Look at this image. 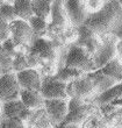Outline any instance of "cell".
<instances>
[{
	"instance_id": "277c9868",
	"label": "cell",
	"mask_w": 122,
	"mask_h": 128,
	"mask_svg": "<svg viewBox=\"0 0 122 128\" xmlns=\"http://www.w3.org/2000/svg\"><path fill=\"white\" fill-rule=\"evenodd\" d=\"M9 33L10 40L13 41L14 46L16 47L17 51H24L27 52L28 49L33 46L35 40L37 37L34 35L30 29L28 22L21 20H14L9 24Z\"/></svg>"
},
{
	"instance_id": "7a4b0ae2",
	"label": "cell",
	"mask_w": 122,
	"mask_h": 128,
	"mask_svg": "<svg viewBox=\"0 0 122 128\" xmlns=\"http://www.w3.org/2000/svg\"><path fill=\"white\" fill-rule=\"evenodd\" d=\"M100 108L93 105L92 102H87L78 99H69V110L66 118L61 126H76L81 127L86 120L91 115L99 112ZM59 126V127H61Z\"/></svg>"
},
{
	"instance_id": "484cf974",
	"label": "cell",
	"mask_w": 122,
	"mask_h": 128,
	"mask_svg": "<svg viewBox=\"0 0 122 128\" xmlns=\"http://www.w3.org/2000/svg\"><path fill=\"white\" fill-rule=\"evenodd\" d=\"M29 69L27 62V57H26V52L24 51H17L15 57L13 58V72L17 74L23 70Z\"/></svg>"
},
{
	"instance_id": "2e32d148",
	"label": "cell",
	"mask_w": 122,
	"mask_h": 128,
	"mask_svg": "<svg viewBox=\"0 0 122 128\" xmlns=\"http://www.w3.org/2000/svg\"><path fill=\"white\" fill-rule=\"evenodd\" d=\"M87 76L92 79L93 84H94L95 88V98L98 96L105 93L106 91H108L109 88H112L113 86H115L118 83L115 80L111 79L109 77L105 76L104 74H101L99 70L92 72V74H87Z\"/></svg>"
},
{
	"instance_id": "8992f818",
	"label": "cell",
	"mask_w": 122,
	"mask_h": 128,
	"mask_svg": "<svg viewBox=\"0 0 122 128\" xmlns=\"http://www.w3.org/2000/svg\"><path fill=\"white\" fill-rule=\"evenodd\" d=\"M118 38L114 35H106L101 36V44L92 56L97 70H100L107 63L115 58V43Z\"/></svg>"
},
{
	"instance_id": "44dd1931",
	"label": "cell",
	"mask_w": 122,
	"mask_h": 128,
	"mask_svg": "<svg viewBox=\"0 0 122 128\" xmlns=\"http://www.w3.org/2000/svg\"><path fill=\"white\" fill-rule=\"evenodd\" d=\"M81 76H84V74L80 72V71L75 70V69H70V68H66V66H62L52 77H49V78L68 84V83L75 80V79L81 77Z\"/></svg>"
},
{
	"instance_id": "f1b7e54d",
	"label": "cell",
	"mask_w": 122,
	"mask_h": 128,
	"mask_svg": "<svg viewBox=\"0 0 122 128\" xmlns=\"http://www.w3.org/2000/svg\"><path fill=\"white\" fill-rule=\"evenodd\" d=\"M0 47H1V49H2L7 55H9L12 58L15 57V55H16V52H17V49H16V47L14 46L13 41L10 40V38L1 42V43H0Z\"/></svg>"
},
{
	"instance_id": "836d02e7",
	"label": "cell",
	"mask_w": 122,
	"mask_h": 128,
	"mask_svg": "<svg viewBox=\"0 0 122 128\" xmlns=\"http://www.w3.org/2000/svg\"><path fill=\"white\" fill-rule=\"evenodd\" d=\"M3 120V116H0V126H1V122H2Z\"/></svg>"
},
{
	"instance_id": "52a82bcc",
	"label": "cell",
	"mask_w": 122,
	"mask_h": 128,
	"mask_svg": "<svg viewBox=\"0 0 122 128\" xmlns=\"http://www.w3.org/2000/svg\"><path fill=\"white\" fill-rule=\"evenodd\" d=\"M69 110V99L44 100V111L50 120L52 127H59L66 118Z\"/></svg>"
},
{
	"instance_id": "9a60e30c",
	"label": "cell",
	"mask_w": 122,
	"mask_h": 128,
	"mask_svg": "<svg viewBox=\"0 0 122 128\" xmlns=\"http://www.w3.org/2000/svg\"><path fill=\"white\" fill-rule=\"evenodd\" d=\"M19 99L30 111H38L44 108V98L42 97L40 91L21 90Z\"/></svg>"
},
{
	"instance_id": "ba28073f",
	"label": "cell",
	"mask_w": 122,
	"mask_h": 128,
	"mask_svg": "<svg viewBox=\"0 0 122 128\" xmlns=\"http://www.w3.org/2000/svg\"><path fill=\"white\" fill-rule=\"evenodd\" d=\"M21 88L14 72L6 74L0 77V100L2 102L17 100L20 98Z\"/></svg>"
},
{
	"instance_id": "603a6c76",
	"label": "cell",
	"mask_w": 122,
	"mask_h": 128,
	"mask_svg": "<svg viewBox=\"0 0 122 128\" xmlns=\"http://www.w3.org/2000/svg\"><path fill=\"white\" fill-rule=\"evenodd\" d=\"M0 16L8 24L13 22L14 20H16L12 1H0Z\"/></svg>"
},
{
	"instance_id": "4316f807",
	"label": "cell",
	"mask_w": 122,
	"mask_h": 128,
	"mask_svg": "<svg viewBox=\"0 0 122 128\" xmlns=\"http://www.w3.org/2000/svg\"><path fill=\"white\" fill-rule=\"evenodd\" d=\"M105 4V0H84V5L87 12V15L97 13Z\"/></svg>"
},
{
	"instance_id": "7402d4cb",
	"label": "cell",
	"mask_w": 122,
	"mask_h": 128,
	"mask_svg": "<svg viewBox=\"0 0 122 128\" xmlns=\"http://www.w3.org/2000/svg\"><path fill=\"white\" fill-rule=\"evenodd\" d=\"M28 24H29V27L30 29L33 30L34 35L36 37H44L45 36V34H47V29H48V22L43 19H41L38 16H33L28 20Z\"/></svg>"
},
{
	"instance_id": "9c48e42d",
	"label": "cell",
	"mask_w": 122,
	"mask_h": 128,
	"mask_svg": "<svg viewBox=\"0 0 122 128\" xmlns=\"http://www.w3.org/2000/svg\"><path fill=\"white\" fill-rule=\"evenodd\" d=\"M73 44L77 47H80L88 55L93 56L101 44V37L93 33L85 24H81L80 27H78V37Z\"/></svg>"
},
{
	"instance_id": "f546056e",
	"label": "cell",
	"mask_w": 122,
	"mask_h": 128,
	"mask_svg": "<svg viewBox=\"0 0 122 128\" xmlns=\"http://www.w3.org/2000/svg\"><path fill=\"white\" fill-rule=\"evenodd\" d=\"M9 37H10L9 24H7L6 21L0 16V43L3 42V41L8 40Z\"/></svg>"
},
{
	"instance_id": "d6986e66",
	"label": "cell",
	"mask_w": 122,
	"mask_h": 128,
	"mask_svg": "<svg viewBox=\"0 0 122 128\" xmlns=\"http://www.w3.org/2000/svg\"><path fill=\"white\" fill-rule=\"evenodd\" d=\"M51 4L52 0H31L33 14L48 22L51 15Z\"/></svg>"
},
{
	"instance_id": "ac0fdd59",
	"label": "cell",
	"mask_w": 122,
	"mask_h": 128,
	"mask_svg": "<svg viewBox=\"0 0 122 128\" xmlns=\"http://www.w3.org/2000/svg\"><path fill=\"white\" fill-rule=\"evenodd\" d=\"M12 2L17 20L28 22V20L34 15L31 8V0H14Z\"/></svg>"
},
{
	"instance_id": "d590c367",
	"label": "cell",
	"mask_w": 122,
	"mask_h": 128,
	"mask_svg": "<svg viewBox=\"0 0 122 128\" xmlns=\"http://www.w3.org/2000/svg\"><path fill=\"white\" fill-rule=\"evenodd\" d=\"M71 128H80V127H76V126H71Z\"/></svg>"
},
{
	"instance_id": "4fadbf2b",
	"label": "cell",
	"mask_w": 122,
	"mask_h": 128,
	"mask_svg": "<svg viewBox=\"0 0 122 128\" xmlns=\"http://www.w3.org/2000/svg\"><path fill=\"white\" fill-rule=\"evenodd\" d=\"M30 110H28L20 99L13 101H8V102H3L2 106V115L3 118H17L21 119L22 121L26 124L28 118L31 114Z\"/></svg>"
},
{
	"instance_id": "7c38bea8",
	"label": "cell",
	"mask_w": 122,
	"mask_h": 128,
	"mask_svg": "<svg viewBox=\"0 0 122 128\" xmlns=\"http://www.w3.org/2000/svg\"><path fill=\"white\" fill-rule=\"evenodd\" d=\"M16 79L20 85L21 90H27V91H41L43 78L37 70L35 69H27L21 72H17Z\"/></svg>"
},
{
	"instance_id": "1f68e13d",
	"label": "cell",
	"mask_w": 122,
	"mask_h": 128,
	"mask_svg": "<svg viewBox=\"0 0 122 128\" xmlns=\"http://www.w3.org/2000/svg\"><path fill=\"white\" fill-rule=\"evenodd\" d=\"M113 35H114L118 40H122V26L118 28V29L115 30V33L113 34Z\"/></svg>"
},
{
	"instance_id": "e575fe53",
	"label": "cell",
	"mask_w": 122,
	"mask_h": 128,
	"mask_svg": "<svg viewBox=\"0 0 122 128\" xmlns=\"http://www.w3.org/2000/svg\"><path fill=\"white\" fill-rule=\"evenodd\" d=\"M119 2H120V5H121V7H122V0H119Z\"/></svg>"
},
{
	"instance_id": "5bb4252c",
	"label": "cell",
	"mask_w": 122,
	"mask_h": 128,
	"mask_svg": "<svg viewBox=\"0 0 122 128\" xmlns=\"http://www.w3.org/2000/svg\"><path fill=\"white\" fill-rule=\"evenodd\" d=\"M99 108L107 124V127L122 128V106H114L108 104Z\"/></svg>"
},
{
	"instance_id": "3957f363",
	"label": "cell",
	"mask_w": 122,
	"mask_h": 128,
	"mask_svg": "<svg viewBox=\"0 0 122 128\" xmlns=\"http://www.w3.org/2000/svg\"><path fill=\"white\" fill-rule=\"evenodd\" d=\"M64 66L78 70L84 74L97 71L91 55H88L84 49L77 47L75 44H70L65 48Z\"/></svg>"
},
{
	"instance_id": "e0dca14e",
	"label": "cell",
	"mask_w": 122,
	"mask_h": 128,
	"mask_svg": "<svg viewBox=\"0 0 122 128\" xmlns=\"http://www.w3.org/2000/svg\"><path fill=\"white\" fill-rule=\"evenodd\" d=\"M122 98V82L116 84L115 86H113L112 88H109L108 91H106L105 93L98 96L97 98H94L93 100L91 101L93 105L98 106V107H101V106H105V105H108L111 102L115 100H119Z\"/></svg>"
},
{
	"instance_id": "30bf717a",
	"label": "cell",
	"mask_w": 122,
	"mask_h": 128,
	"mask_svg": "<svg viewBox=\"0 0 122 128\" xmlns=\"http://www.w3.org/2000/svg\"><path fill=\"white\" fill-rule=\"evenodd\" d=\"M63 6H64L66 16L73 27L78 28L81 24H84L87 18L84 0H66V1H63Z\"/></svg>"
},
{
	"instance_id": "4dcf8cb0",
	"label": "cell",
	"mask_w": 122,
	"mask_h": 128,
	"mask_svg": "<svg viewBox=\"0 0 122 128\" xmlns=\"http://www.w3.org/2000/svg\"><path fill=\"white\" fill-rule=\"evenodd\" d=\"M115 60L122 65V40H118L115 43Z\"/></svg>"
},
{
	"instance_id": "ffe728a7",
	"label": "cell",
	"mask_w": 122,
	"mask_h": 128,
	"mask_svg": "<svg viewBox=\"0 0 122 128\" xmlns=\"http://www.w3.org/2000/svg\"><path fill=\"white\" fill-rule=\"evenodd\" d=\"M100 72L104 74L105 76L109 77L111 79L115 80L118 84L122 82V65L116 61L115 58L111 61L109 63H107L104 68L100 69Z\"/></svg>"
},
{
	"instance_id": "83f0119b",
	"label": "cell",
	"mask_w": 122,
	"mask_h": 128,
	"mask_svg": "<svg viewBox=\"0 0 122 128\" xmlns=\"http://www.w3.org/2000/svg\"><path fill=\"white\" fill-rule=\"evenodd\" d=\"M0 128H26L24 122L17 118H3Z\"/></svg>"
},
{
	"instance_id": "cb8c5ba5",
	"label": "cell",
	"mask_w": 122,
	"mask_h": 128,
	"mask_svg": "<svg viewBox=\"0 0 122 128\" xmlns=\"http://www.w3.org/2000/svg\"><path fill=\"white\" fill-rule=\"evenodd\" d=\"M80 128H108V127H107V124H106L102 114L100 113V110H99V112L91 115L83 124V126Z\"/></svg>"
},
{
	"instance_id": "5b68a950",
	"label": "cell",
	"mask_w": 122,
	"mask_h": 128,
	"mask_svg": "<svg viewBox=\"0 0 122 128\" xmlns=\"http://www.w3.org/2000/svg\"><path fill=\"white\" fill-rule=\"evenodd\" d=\"M66 94L69 99H78L91 102L95 98L94 84L87 74H84L66 84Z\"/></svg>"
},
{
	"instance_id": "8fae6325",
	"label": "cell",
	"mask_w": 122,
	"mask_h": 128,
	"mask_svg": "<svg viewBox=\"0 0 122 128\" xmlns=\"http://www.w3.org/2000/svg\"><path fill=\"white\" fill-rule=\"evenodd\" d=\"M40 92L44 98V100H56V99L68 100L69 99L66 94V84L51 78H44Z\"/></svg>"
},
{
	"instance_id": "d4e9b609",
	"label": "cell",
	"mask_w": 122,
	"mask_h": 128,
	"mask_svg": "<svg viewBox=\"0 0 122 128\" xmlns=\"http://www.w3.org/2000/svg\"><path fill=\"white\" fill-rule=\"evenodd\" d=\"M10 72H13V58L0 47V77Z\"/></svg>"
},
{
	"instance_id": "d6a6232c",
	"label": "cell",
	"mask_w": 122,
	"mask_h": 128,
	"mask_svg": "<svg viewBox=\"0 0 122 128\" xmlns=\"http://www.w3.org/2000/svg\"><path fill=\"white\" fill-rule=\"evenodd\" d=\"M111 105H114V106H122V98L119 99V100H115V101H113V102H111Z\"/></svg>"
},
{
	"instance_id": "6da1fadb",
	"label": "cell",
	"mask_w": 122,
	"mask_h": 128,
	"mask_svg": "<svg viewBox=\"0 0 122 128\" xmlns=\"http://www.w3.org/2000/svg\"><path fill=\"white\" fill-rule=\"evenodd\" d=\"M84 24L100 37L113 35L122 26V7L119 0H105L97 13L87 15Z\"/></svg>"
}]
</instances>
